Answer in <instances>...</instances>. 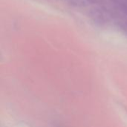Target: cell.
I'll use <instances>...</instances> for the list:
<instances>
[{"instance_id": "7a4b0ae2", "label": "cell", "mask_w": 127, "mask_h": 127, "mask_svg": "<svg viewBox=\"0 0 127 127\" xmlns=\"http://www.w3.org/2000/svg\"><path fill=\"white\" fill-rule=\"evenodd\" d=\"M115 3L119 9L127 16V0H115Z\"/></svg>"}, {"instance_id": "6da1fadb", "label": "cell", "mask_w": 127, "mask_h": 127, "mask_svg": "<svg viewBox=\"0 0 127 127\" xmlns=\"http://www.w3.org/2000/svg\"><path fill=\"white\" fill-rule=\"evenodd\" d=\"M91 19L99 25H104L107 23L109 16L108 15V11L106 9L95 7L89 10V12Z\"/></svg>"}]
</instances>
